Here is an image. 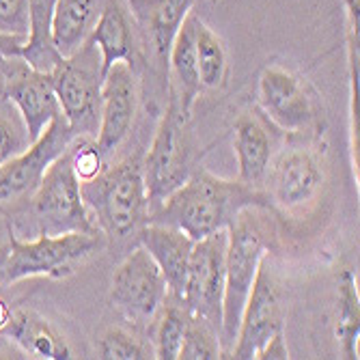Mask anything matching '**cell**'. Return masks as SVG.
<instances>
[{
	"label": "cell",
	"mask_w": 360,
	"mask_h": 360,
	"mask_svg": "<svg viewBox=\"0 0 360 360\" xmlns=\"http://www.w3.org/2000/svg\"><path fill=\"white\" fill-rule=\"evenodd\" d=\"M250 205L272 207L264 190H255L240 179H220L205 169L190 177L149 212L147 222L181 229L194 242L226 229L233 218Z\"/></svg>",
	"instance_id": "1"
},
{
	"label": "cell",
	"mask_w": 360,
	"mask_h": 360,
	"mask_svg": "<svg viewBox=\"0 0 360 360\" xmlns=\"http://www.w3.org/2000/svg\"><path fill=\"white\" fill-rule=\"evenodd\" d=\"M278 246V226L272 207H244L226 226V257H224V298L220 345L222 356L231 354L240 328L242 311L250 293L257 270Z\"/></svg>",
	"instance_id": "2"
},
{
	"label": "cell",
	"mask_w": 360,
	"mask_h": 360,
	"mask_svg": "<svg viewBox=\"0 0 360 360\" xmlns=\"http://www.w3.org/2000/svg\"><path fill=\"white\" fill-rule=\"evenodd\" d=\"M80 192L95 229L104 238L123 240L139 233L149 220V196L141 155L106 165L91 181L80 184Z\"/></svg>",
	"instance_id": "3"
},
{
	"label": "cell",
	"mask_w": 360,
	"mask_h": 360,
	"mask_svg": "<svg viewBox=\"0 0 360 360\" xmlns=\"http://www.w3.org/2000/svg\"><path fill=\"white\" fill-rule=\"evenodd\" d=\"M7 231L28 240L70 231H97L82 201L80 181L72 169L70 147L50 165L28 205L7 220Z\"/></svg>",
	"instance_id": "4"
},
{
	"label": "cell",
	"mask_w": 360,
	"mask_h": 360,
	"mask_svg": "<svg viewBox=\"0 0 360 360\" xmlns=\"http://www.w3.org/2000/svg\"><path fill=\"white\" fill-rule=\"evenodd\" d=\"M104 246L100 231H70L60 236H37L22 240L9 231L7 252L0 268V287L20 283L24 278H68L76 266L86 261Z\"/></svg>",
	"instance_id": "5"
},
{
	"label": "cell",
	"mask_w": 360,
	"mask_h": 360,
	"mask_svg": "<svg viewBox=\"0 0 360 360\" xmlns=\"http://www.w3.org/2000/svg\"><path fill=\"white\" fill-rule=\"evenodd\" d=\"M60 104V112L70 123L74 136L95 139L100 129L102 108V56L86 41L76 54L60 58L50 72Z\"/></svg>",
	"instance_id": "6"
},
{
	"label": "cell",
	"mask_w": 360,
	"mask_h": 360,
	"mask_svg": "<svg viewBox=\"0 0 360 360\" xmlns=\"http://www.w3.org/2000/svg\"><path fill=\"white\" fill-rule=\"evenodd\" d=\"M74 132L63 112L54 117L48 127L22 153L0 165V218L18 216L39 188L52 162L70 147Z\"/></svg>",
	"instance_id": "7"
},
{
	"label": "cell",
	"mask_w": 360,
	"mask_h": 360,
	"mask_svg": "<svg viewBox=\"0 0 360 360\" xmlns=\"http://www.w3.org/2000/svg\"><path fill=\"white\" fill-rule=\"evenodd\" d=\"M186 119L177 104L169 100L151 147L143 160V177L149 196V212L175 192L192 173V149L186 132Z\"/></svg>",
	"instance_id": "8"
},
{
	"label": "cell",
	"mask_w": 360,
	"mask_h": 360,
	"mask_svg": "<svg viewBox=\"0 0 360 360\" xmlns=\"http://www.w3.org/2000/svg\"><path fill=\"white\" fill-rule=\"evenodd\" d=\"M169 298L167 278L153 257L139 244L117 266L110 278L112 307L136 326H151Z\"/></svg>",
	"instance_id": "9"
},
{
	"label": "cell",
	"mask_w": 360,
	"mask_h": 360,
	"mask_svg": "<svg viewBox=\"0 0 360 360\" xmlns=\"http://www.w3.org/2000/svg\"><path fill=\"white\" fill-rule=\"evenodd\" d=\"M224 257L226 229L196 240L190 252L188 274L179 302L190 315L203 317L220 333L222 298H224Z\"/></svg>",
	"instance_id": "10"
},
{
	"label": "cell",
	"mask_w": 360,
	"mask_h": 360,
	"mask_svg": "<svg viewBox=\"0 0 360 360\" xmlns=\"http://www.w3.org/2000/svg\"><path fill=\"white\" fill-rule=\"evenodd\" d=\"M259 108L274 127L302 134L319 119L317 95L311 84L283 65H268L259 76Z\"/></svg>",
	"instance_id": "11"
},
{
	"label": "cell",
	"mask_w": 360,
	"mask_h": 360,
	"mask_svg": "<svg viewBox=\"0 0 360 360\" xmlns=\"http://www.w3.org/2000/svg\"><path fill=\"white\" fill-rule=\"evenodd\" d=\"M326 181L319 153L309 147H291L274 155L266 179L270 205L285 214L300 216L309 212L321 194Z\"/></svg>",
	"instance_id": "12"
},
{
	"label": "cell",
	"mask_w": 360,
	"mask_h": 360,
	"mask_svg": "<svg viewBox=\"0 0 360 360\" xmlns=\"http://www.w3.org/2000/svg\"><path fill=\"white\" fill-rule=\"evenodd\" d=\"M281 330H285V302L281 287L272 274L268 255L261 261L257 276L252 281L250 293L242 311L236 345L229 356L240 360L257 358L264 345Z\"/></svg>",
	"instance_id": "13"
},
{
	"label": "cell",
	"mask_w": 360,
	"mask_h": 360,
	"mask_svg": "<svg viewBox=\"0 0 360 360\" xmlns=\"http://www.w3.org/2000/svg\"><path fill=\"white\" fill-rule=\"evenodd\" d=\"M5 74V93L22 115L30 143L37 141L48 123L60 115L52 76L32 70L22 56H0Z\"/></svg>",
	"instance_id": "14"
},
{
	"label": "cell",
	"mask_w": 360,
	"mask_h": 360,
	"mask_svg": "<svg viewBox=\"0 0 360 360\" xmlns=\"http://www.w3.org/2000/svg\"><path fill=\"white\" fill-rule=\"evenodd\" d=\"M139 108V70L129 63H115L106 70L102 80V108L100 129L95 145L104 158L123 145L132 132Z\"/></svg>",
	"instance_id": "15"
},
{
	"label": "cell",
	"mask_w": 360,
	"mask_h": 360,
	"mask_svg": "<svg viewBox=\"0 0 360 360\" xmlns=\"http://www.w3.org/2000/svg\"><path fill=\"white\" fill-rule=\"evenodd\" d=\"M196 0H127L129 13L139 28L143 52L149 54L158 74L167 80V60L173 39Z\"/></svg>",
	"instance_id": "16"
},
{
	"label": "cell",
	"mask_w": 360,
	"mask_h": 360,
	"mask_svg": "<svg viewBox=\"0 0 360 360\" xmlns=\"http://www.w3.org/2000/svg\"><path fill=\"white\" fill-rule=\"evenodd\" d=\"M97 52L102 56V72L110 65L123 60L132 68H143L145 65V52L141 44L139 28L134 24V18L129 13L127 0H106L104 11L97 20L91 39H89Z\"/></svg>",
	"instance_id": "17"
},
{
	"label": "cell",
	"mask_w": 360,
	"mask_h": 360,
	"mask_svg": "<svg viewBox=\"0 0 360 360\" xmlns=\"http://www.w3.org/2000/svg\"><path fill=\"white\" fill-rule=\"evenodd\" d=\"M233 149L240 167L238 179L255 190H264L276 149L272 123L259 110L240 115L233 125Z\"/></svg>",
	"instance_id": "18"
},
{
	"label": "cell",
	"mask_w": 360,
	"mask_h": 360,
	"mask_svg": "<svg viewBox=\"0 0 360 360\" xmlns=\"http://www.w3.org/2000/svg\"><path fill=\"white\" fill-rule=\"evenodd\" d=\"M136 236H139V244L153 257L158 268L165 274L169 296L173 300H179L188 274L194 240L186 236L181 229L158 224V222H145Z\"/></svg>",
	"instance_id": "19"
},
{
	"label": "cell",
	"mask_w": 360,
	"mask_h": 360,
	"mask_svg": "<svg viewBox=\"0 0 360 360\" xmlns=\"http://www.w3.org/2000/svg\"><path fill=\"white\" fill-rule=\"evenodd\" d=\"M3 339L13 343L28 358H46V360H68L72 358V347L56 326L41 313L13 307L11 319L3 330Z\"/></svg>",
	"instance_id": "20"
},
{
	"label": "cell",
	"mask_w": 360,
	"mask_h": 360,
	"mask_svg": "<svg viewBox=\"0 0 360 360\" xmlns=\"http://www.w3.org/2000/svg\"><path fill=\"white\" fill-rule=\"evenodd\" d=\"M194 11L186 18L179 32L173 39L169 60H167V84L171 100L177 104L179 112L190 119L196 97L201 95V76L199 63H196V46H194Z\"/></svg>",
	"instance_id": "21"
},
{
	"label": "cell",
	"mask_w": 360,
	"mask_h": 360,
	"mask_svg": "<svg viewBox=\"0 0 360 360\" xmlns=\"http://www.w3.org/2000/svg\"><path fill=\"white\" fill-rule=\"evenodd\" d=\"M106 0H56L52 13V44L60 58L76 54L89 39Z\"/></svg>",
	"instance_id": "22"
},
{
	"label": "cell",
	"mask_w": 360,
	"mask_h": 360,
	"mask_svg": "<svg viewBox=\"0 0 360 360\" xmlns=\"http://www.w3.org/2000/svg\"><path fill=\"white\" fill-rule=\"evenodd\" d=\"M56 0H28V37L22 48V58L32 70L50 74L60 63V54L52 44V13Z\"/></svg>",
	"instance_id": "23"
},
{
	"label": "cell",
	"mask_w": 360,
	"mask_h": 360,
	"mask_svg": "<svg viewBox=\"0 0 360 360\" xmlns=\"http://www.w3.org/2000/svg\"><path fill=\"white\" fill-rule=\"evenodd\" d=\"M194 46H196V63H199L201 86L210 91L222 89L229 78V52L224 41L199 15L194 20Z\"/></svg>",
	"instance_id": "24"
},
{
	"label": "cell",
	"mask_w": 360,
	"mask_h": 360,
	"mask_svg": "<svg viewBox=\"0 0 360 360\" xmlns=\"http://www.w3.org/2000/svg\"><path fill=\"white\" fill-rule=\"evenodd\" d=\"M188 309L179 300H169L162 307L160 315L155 317V328H153V354L162 360H177L179 349L184 343L186 326H188Z\"/></svg>",
	"instance_id": "25"
},
{
	"label": "cell",
	"mask_w": 360,
	"mask_h": 360,
	"mask_svg": "<svg viewBox=\"0 0 360 360\" xmlns=\"http://www.w3.org/2000/svg\"><path fill=\"white\" fill-rule=\"evenodd\" d=\"M358 335H360V304L354 274L347 270L339 281V309H337V341L345 358H358Z\"/></svg>",
	"instance_id": "26"
},
{
	"label": "cell",
	"mask_w": 360,
	"mask_h": 360,
	"mask_svg": "<svg viewBox=\"0 0 360 360\" xmlns=\"http://www.w3.org/2000/svg\"><path fill=\"white\" fill-rule=\"evenodd\" d=\"M181 360H210V358H224L220 345V333L207 323L203 317L190 315L184 343L179 349Z\"/></svg>",
	"instance_id": "27"
},
{
	"label": "cell",
	"mask_w": 360,
	"mask_h": 360,
	"mask_svg": "<svg viewBox=\"0 0 360 360\" xmlns=\"http://www.w3.org/2000/svg\"><path fill=\"white\" fill-rule=\"evenodd\" d=\"M30 145L26 123L7 95H0V165Z\"/></svg>",
	"instance_id": "28"
},
{
	"label": "cell",
	"mask_w": 360,
	"mask_h": 360,
	"mask_svg": "<svg viewBox=\"0 0 360 360\" xmlns=\"http://www.w3.org/2000/svg\"><path fill=\"white\" fill-rule=\"evenodd\" d=\"M97 352L100 358L106 360H147L155 358L153 349L141 341L139 337L129 335L123 328H108L97 339Z\"/></svg>",
	"instance_id": "29"
},
{
	"label": "cell",
	"mask_w": 360,
	"mask_h": 360,
	"mask_svg": "<svg viewBox=\"0 0 360 360\" xmlns=\"http://www.w3.org/2000/svg\"><path fill=\"white\" fill-rule=\"evenodd\" d=\"M70 153H72L74 175L78 177L80 184L91 181L97 173L106 167V158L100 153V149H97L95 139L74 136V141L70 143Z\"/></svg>",
	"instance_id": "30"
},
{
	"label": "cell",
	"mask_w": 360,
	"mask_h": 360,
	"mask_svg": "<svg viewBox=\"0 0 360 360\" xmlns=\"http://www.w3.org/2000/svg\"><path fill=\"white\" fill-rule=\"evenodd\" d=\"M28 28V0H0V32L26 39Z\"/></svg>",
	"instance_id": "31"
},
{
	"label": "cell",
	"mask_w": 360,
	"mask_h": 360,
	"mask_svg": "<svg viewBox=\"0 0 360 360\" xmlns=\"http://www.w3.org/2000/svg\"><path fill=\"white\" fill-rule=\"evenodd\" d=\"M257 358H272V360H285V358H289V349H287V341H285V330H281V333H276L266 345H264V349L259 352V356Z\"/></svg>",
	"instance_id": "32"
},
{
	"label": "cell",
	"mask_w": 360,
	"mask_h": 360,
	"mask_svg": "<svg viewBox=\"0 0 360 360\" xmlns=\"http://www.w3.org/2000/svg\"><path fill=\"white\" fill-rule=\"evenodd\" d=\"M24 44H26V39H22V37L3 35V32H0V56H22Z\"/></svg>",
	"instance_id": "33"
},
{
	"label": "cell",
	"mask_w": 360,
	"mask_h": 360,
	"mask_svg": "<svg viewBox=\"0 0 360 360\" xmlns=\"http://www.w3.org/2000/svg\"><path fill=\"white\" fill-rule=\"evenodd\" d=\"M11 311H13V304H9L5 298H0V337H3V330L7 328V323L11 319Z\"/></svg>",
	"instance_id": "34"
},
{
	"label": "cell",
	"mask_w": 360,
	"mask_h": 360,
	"mask_svg": "<svg viewBox=\"0 0 360 360\" xmlns=\"http://www.w3.org/2000/svg\"><path fill=\"white\" fill-rule=\"evenodd\" d=\"M5 252H7V246H3L0 248V268H3V261H5ZM5 347H7V341L0 337V356L5 354Z\"/></svg>",
	"instance_id": "35"
},
{
	"label": "cell",
	"mask_w": 360,
	"mask_h": 360,
	"mask_svg": "<svg viewBox=\"0 0 360 360\" xmlns=\"http://www.w3.org/2000/svg\"><path fill=\"white\" fill-rule=\"evenodd\" d=\"M5 93V74H3V65H0V95Z\"/></svg>",
	"instance_id": "36"
},
{
	"label": "cell",
	"mask_w": 360,
	"mask_h": 360,
	"mask_svg": "<svg viewBox=\"0 0 360 360\" xmlns=\"http://www.w3.org/2000/svg\"><path fill=\"white\" fill-rule=\"evenodd\" d=\"M210 3H220V0H210Z\"/></svg>",
	"instance_id": "37"
}]
</instances>
